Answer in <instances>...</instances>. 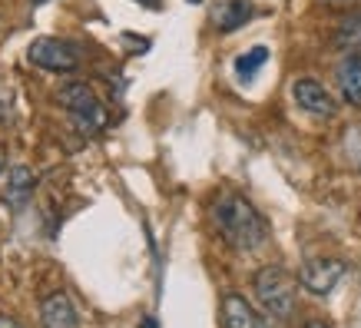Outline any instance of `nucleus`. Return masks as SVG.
I'll return each instance as SVG.
<instances>
[{
	"label": "nucleus",
	"instance_id": "nucleus-1",
	"mask_svg": "<svg viewBox=\"0 0 361 328\" xmlns=\"http://www.w3.org/2000/svg\"><path fill=\"white\" fill-rule=\"evenodd\" d=\"M212 219H216V229L235 252H252L259 249L269 236L265 219L259 216V209L252 206L245 196L239 193H222L212 202Z\"/></svg>",
	"mask_w": 361,
	"mask_h": 328
},
{
	"label": "nucleus",
	"instance_id": "nucleus-2",
	"mask_svg": "<svg viewBox=\"0 0 361 328\" xmlns=\"http://www.w3.org/2000/svg\"><path fill=\"white\" fill-rule=\"evenodd\" d=\"M252 288H255L259 305L272 318H279V322L292 318V312H295V279L285 272V269H279V265L259 269L255 279H252Z\"/></svg>",
	"mask_w": 361,
	"mask_h": 328
},
{
	"label": "nucleus",
	"instance_id": "nucleus-3",
	"mask_svg": "<svg viewBox=\"0 0 361 328\" xmlns=\"http://www.w3.org/2000/svg\"><path fill=\"white\" fill-rule=\"evenodd\" d=\"M56 103L73 116L80 133H99L106 126V109H103L99 97L93 93V87L80 83V80H70L56 90Z\"/></svg>",
	"mask_w": 361,
	"mask_h": 328
},
{
	"label": "nucleus",
	"instance_id": "nucleus-4",
	"mask_svg": "<svg viewBox=\"0 0 361 328\" xmlns=\"http://www.w3.org/2000/svg\"><path fill=\"white\" fill-rule=\"evenodd\" d=\"M27 60L33 66H40V70H54V73H70V70H77V54H73V47L63 44V40H56V37H37L30 47H27Z\"/></svg>",
	"mask_w": 361,
	"mask_h": 328
},
{
	"label": "nucleus",
	"instance_id": "nucleus-5",
	"mask_svg": "<svg viewBox=\"0 0 361 328\" xmlns=\"http://www.w3.org/2000/svg\"><path fill=\"white\" fill-rule=\"evenodd\" d=\"M345 272H348V265L341 259H308L298 272V282L305 285L312 296H331L335 285L345 279Z\"/></svg>",
	"mask_w": 361,
	"mask_h": 328
},
{
	"label": "nucleus",
	"instance_id": "nucleus-6",
	"mask_svg": "<svg viewBox=\"0 0 361 328\" xmlns=\"http://www.w3.org/2000/svg\"><path fill=\"white\" fill-rule=\"evenodd\" d=\"M292 99H295L298 109H305L308 116H318V120H331L338 113L335 97L318 80H295L292 83Z\"/></svg>",
	"mask_w": 361,
	"mask_h": 328
},
{
	"label": "nucleus",
	"instance_id": "nucleus-7",
	"mask_svg": "<svg viewBox=\"0 0 361 328\" xmlns=\"http://www.w3.org/2000/svg\"><path fill=\"white\" fill-rule=\"evenodd\" d=\"M222 328H269V322L245 298L232 292L222 298Z\"/></svg>",
	"mask_w": 361,
	"mask_h": 328
},
{
	"label": "nucleus",
	"instance_id": "nucleus-8",
	"mask_svg": "<svg viewBox=\"0 0 361 328\" xmlns=\"http://www.w3.org/2000/svg\"><path fill=\"white\" fill-rule=\"evenodd\" d=\"M40 325L44 328H77V308H73V302H70L63 292L47 296L44 305H40Z\"/></svg>",
	"mask_w": 361,
	"mask_h": 328
},
{
	"label": "nucleus",
	"instance_id": "nucleus-9",
	"mask_svg": "<svg viewBox=\"0 0 361 328\" xmlns=\"http://www.w3.org/2000/svg\"><path fill=\"white\" fill-rule=\"evenodd\" d=\"M252 13L255 11H252L249 0H222V4L212 7V23H216V30L232 33L239 27H245L252 20Z\"/></svg>",
	"mask_w": 361,
	"mask_h": 328
},
{
	"label": "nucleus",
	"instance_id": "nucleus-10",
	"mask_svg": "<svg viewBox=\"0 0 361 328\" xmlns=\"http://www.w3.org/2000/svg\"><path fill=\"white\" fill-rule=\"evenodd\" d=\"M338 90L345 103L361 107V54H348L338 63Z\"/></svg>",
	"mask_w": 361,
	"mask_h": 328
},
{
	"label": "nucleus",
	"instance_id": "nucleus-11",
	"mask_svg": "<svg viewBox=\"0 0 361 328\" xmlns=\"http://www.w3.org/2000/svg\"><path fill=\"white\" fill-rule=\"evenodd\" d=\"M33 193V173L27 166H13L7 179H4V199L11 202L13 209H23L27 206V199Z\"/></svg>",
	"mask_w": 361,
	"mask_h": 328
},
{
	"label": "nucleus",
	"instance_id": "nucleus-12",
	"mask_svg": "<svg viewBox=\"0 0 361 328\" xmlns=\"http://www.w3.org/2000/svg\"><path fill=\"white\" fill-rule=\"evenodd\" d=\"M269 60V47H252L242 56H235V77L239 80H252Z\"/></svg>",
	"mask_w": 361,
	"mask_h": 328
},
{
	"label": "nucleus",
	"instance_id": "nucleus-13",
	"mask_svg": "<svg viewBox=\"0 0 361 328\" xmlns=\"http://www.w3.org/2000/svg\"><path fill=\"white\" fill-rule=\"evenodd\" d=\"M338 44L341 47H361V17H351L338 33Z\"/></svg>",
	"mask_w": 361,
	"mask_h": 328
},
{
	"label": "nucleus",
	"instance_id": "nucleus-14",
	"mask_svg": "<svg viewBox=\"0 0 361 328\" xmlns=\"http://www.w3.org/2000/svg\"><path fill=\"white\" fill-rule=\"evenodd\" d=\"M0 328H20L13 318H7V315H0Z\"/></svg>",
	"mask_w": 361,
	"mask_h": 328
},
{
	"label": "nucleus",
	"instance_id": "nucleus-15",
	"mask_svg": "<svg viewBox=\"0 0 361 328\" xmlns=\"http://www.w3.org/2000/svg\"><path fill=\"white\" fill-rule=\"evenodd\" d=\"M136 4H146V7H159V0H136Z\"/></svg>",
	"mask_w": 361,
	"mask_h": 328
},
{
	"label": "nucleus",
	"instance_id": "nucleus-16",
	"mask_svg": "<svg viewBox=\"0 0 361 328\" xmlns=\"http://www.w3.org/2000/svg\"><path fill=\"white\" fill-rule=\"evenodd\" d=\"M305 328H329V325H325V322H308Z\"/></svg>",
	"mask_w": 361,
	"mask_h": 328
},
{
	"label": "nucleus",
	"instance_id": "nucleus-17",
	"mask_svg": "<svg viewBox=\"0 0 361 328\" xmlns=\"http://www.w3.org/2000/svg\"><path fill=\"white\" fill-rule=\"evenodd\" d=\"M189 4H199V0H189Z\"/></svg>",
	"mask_w": 361,
	"mask_h": 328
}]
</instances>
